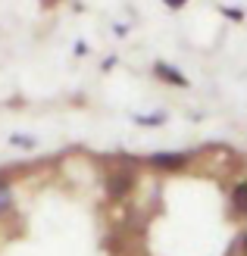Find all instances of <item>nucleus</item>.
Listing matches in <instances>:
<instances>
[]
</instances>
